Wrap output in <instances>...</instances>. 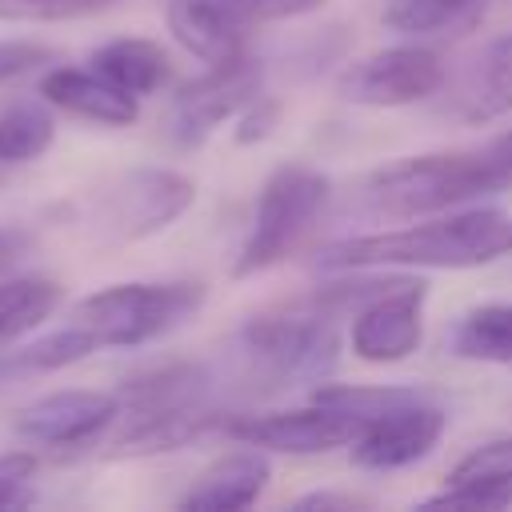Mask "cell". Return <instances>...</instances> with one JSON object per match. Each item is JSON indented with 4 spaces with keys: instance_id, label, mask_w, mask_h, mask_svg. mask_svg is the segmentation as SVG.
I'll return each mask as SVG.
<instances>
[{
    "instance_id": "5b68a950",
    "label": "cell",
    "mask_w": 512,
    "mask_h": 512,
    "mask_svg": "<svg viewBox=\"0 0 512 512\" xmlns=\"http://www.w3.org/2000/svg\"><path fill=\"white\" fill-rule=\"evenodd\" d=\"M240 356L252 372L284 384V380H316L336 364V328L320 308L312 304H288L252 316L240 336Z\"/></svg>"
},
{
    "instance_id": "8992f818",
    "label": "cell",
    "mask_w": 512,
    "mask_h": 512,
    "mask_svg": "<svg viewBox=\"0 0 512 512\" xmlns=\"http://www.w3.org/2000/svg\"><path fill=\"white\" fill-rule=\"evenodd\" d=\"M364 412L348 408V404H328L316 400L308 408H288V412H256V416H232L224 428L228 436L264 448V452H288V456H316V452H332L344 448L360 436L364 428Z\"/></svg>"
},
{
    "instance_id": "7c38bea8",
    "label": "cell",
    "mask_w": 512,
    "mask_h": 512,
    "mask_svg": "<svg viewBox=\"0 0 512 512\" xmlns=\"http://www.w3.org/2000/svg\"><path fill=\"white\" fill-rule=\"evenodd\" d=\"M444 84V64L428 48H384L356 60L340 80L336 92L348 104L364 108H400L432 96Z\"/></svg>"
},
{
    "instance_id": "8fae6325",
    "label": "cell",
    "mask_w": 512,
    "mask_h": 512,
    "mask_svg": "<svg viewBox=\"0 0 512 512\" xmlns=\"http://www.w3.org/2000/svg\"><path fill=\"white\" fill-rule=\"evenodd\" d=\"M424 296V280L400 276L380 284L352 320V352L368 364H396L412 356L424 340Z\"/></svg>"
},
{
    "instance_id": "d4e9b609",
    "label": "cell",
    "mask_w": 512,
    "mask_h": 512,
    "mask_svg": "<svg viewBox=\"0 0 512 512\" xmlns=\"http://www.w3.org/2000/svg\"><path fill=\"white\" fill-rule=\"evenodd\" d=\"M40 456L28 448L0 452V508H24L32 504V480H36Z\"/></svg>"
},
{
    "instance_id": "52a82bcc",
    "label": "cell",
    "mask_w": 512,
    "mask_h": 512,
    "mask_svg": "<svg viewBox=\"0 0 512 512\" xmlns=\"http://www.w3.org/2000/svg\"><path fill=\"white\" fill-rule=\"evenodd\" d=\"M444 424H448V416L436 404H428L424 396L404 388L396 400L380 404L364 420L360 436L352 440V460L360 468H372V472L408 468V464L424 460L440 444Z\"/></svg>"
},
{
    "instance_id": "e0dca14e",
    "label": "cell",
    "mask_w": 512,
    "mask_h": 512,
    "mask_svg": "<svg viewBox=\"0 0 512 512\" xmlns=\"http://www.w3.org/2000/svg\"><path fill=\"white\" fill-rule=\"evenodd\" d=\"M432 504L456 508H504L512 504V436L476 444L432 496Z\"/></svg>"
},
{
    "instance_id": "d6986e66",
    "label": "cell",
    "mask_w": 512,
    "mask_h": 512,
    "mask_svg": "<svg viewBox=\"0 0 512 512\" xmlns=\"http://www.w3.org/2000/svg\"><path fill=\"white\" fill-rule=\"evenodd\" d=\"M64 288L48 276H8L0 280V356L32 336L56 308Z\"/></svg>"
},
{
    "instance_id": "ba28073f",
    "label": "cell",
    "mask_w": 512,
    "mask_h": 512,
    "mask_svg": "<svg viewBox=\"0 0 512 512\" xmlns=\"http://www.w3.org/2000/svg\"><path fill=\"white\" fill-rule=\"evenodd\" d=\"M196 184L172 168H132L100 196V224L116 240H144L188 212Z\"/></svg>"
},
{
    "instance_id": "cb8c5ba5",
    "label": "cell",
    "mask_w": 512,
    "mask_h": 512,
    "mask_svg": "<svg viewBox=\"0 0 512 512\" xmlns=\"http://www.w3.org/2000/svg\"><path fill=\"white\" fill-rule=\"evenodd\" d=\"M120 0H0V24H64L116 8Z\"/></svg>"
},
{
    "instance_id": "f1b7e54d",
    "label": "cell",
    "mask_w": 512,
    "mask_h": 512,
    "mask_svg": "<svg viewBox=\"0 0 512 512\" xmlns=\"http://www.w3.org/2000/svg\"><path fill=\"white\" fill-rule=\"evenodd\" d=\"M28 256H32V236L24 228H0V280L16 276Z\"/></svg>"
},
{
    "instance_id": "1f68e13d",
    "label": "cell",
    "mask_w": 512,
    "mask_h": 512,
    "mask_svg": "<svg viewBox=\"0 0 512 512\" xmlns=\"http://www.w3.org/2000/svg\"><path fill=\"white\" fill-rule=\"evenodd\" d=\"M0 176H4V168H0Z\"/></svg>"
},
{
    "instance_id": "83f0119b",
    "label": "cell",
    "mask_w": 512,
    "mask_h": 512,
    "mask_svg": "<svg viewBox=\"0 0 512 512\" xmlns=\"http://www.w3.org/2000/svg\"><path fill=\"white\" fill-rule=\"evenodd\" d=\"M276 116H280V104H276V100L256 96V100L244 108V116H240L236 140H240V144H252V140H260V136H268V128L276 124Z\"/></svg>"
},
{
    "instance_id": "7402d4cb",
    "label": "cell",
    "mask_w": 512,
    "mask_h": 512,
    "mask_svg": "<svg viewBox=\"0 0 512 512\" xmlns=\"http://www.w3.org/2000/svg\"><path fill=\"white\" fill-rule=\"evenodd\" d=\"M452 352L460 360L512 364V304H480V308H472L452 332Z\"/></svg>"
},
{
    "instance_id": "30bf717a",
    "label": "cell",
    "mask_w": 512,
    "mask_h": 512,
    "mask_svg": "<svg viewBox=\"0 0 512 512\" xmlns=\"http://www.w3.org/2000/svg\"><path fill=\"white\" fill-rule=\"evenodd\" d=\"M260 60L252 56H232L212 64L204 76H196L192 84H184L172 100V136L180 144H200L212 128H220L224 120L240 116L256 96H260Z\"/></svg>"
},
{
    "instance_id": "9a60e30c",
    "label": "cell",
    "mask_w": 512,
    "mask_h": 512,
    "mask_svg": "<svg viewBox=\"0 0 512 512\" xmlns=\"http://www.w3.org/2000/svg\"><path fill=\"white\" fill-rule=\"evenodd\" d=\"M504 112H512V32L488 40L452 88V116L464 124H488Z\"/></svg>"
},
{
    "instance_id": "44dd1931",
    "label": "cell",
    "mask_w": 512,
    "mask_h": 512,
    "mask_svg": "<svg viewBox=\"0 0 512 512\" xmlns=\"http://www.w3.org/2000/svg\"><path fill=\"white\" fill-rule=\"evenodd\" d=\"M52 140H56V120H52L48 100H16L0 108V168L4 172L44 156Z\"/></svg>"
},
{
    "instance_id": "7a4b0ae2",
    "label": "cell",
    "mask_w": 512,
    "mask_h": 512,
    "mask_svg": "<svg viewBox=\"0 0 512 512\" xmlns=\"http://www.w3.org/2000/svg\"><path fill=\"white\" fill-rule=\"evenodd\" d=\"M512 188V132L472 152L408 156L368 176L364 200L384 216H432Z\"/></svg>"
},
{
    "instance_id": "277c9868",
    "label": "cell",
    "mask_w": 512,
    "mask_h": 512,
    "mask_svg": "<svg viewBox=\"0 0 512 512\" xmlns=\"http://www.w3.org/2000/svg\"><path fill=\"white\" fill-rule=\"evenodd\" d=\"M328 196H332V184L320 168H308V164L276 168L260 188L256 220L232 264V276H256L288 260L300 248V240L312 232V224L320 220Z\"/></svg>"
},
{
    "instance_id": "ffe728a7",
    "label": "cell",
    "mask_w": 512,
    "mask_h": 512,
    "mask_svg": "<svg viewBox=\"0 0 512 512\" xmlns=\"http://www.w3.org/2000/svg\"><path fill=\"white\" fill-rule=\"evenodd\" d=\"M96 348H100V340L84 324L72 320V324L56 328V332H48L40 340H28V344L20 340L16 348H8L0 356V372H4V380L32 376V372H60V368H72V364L88 360Z\"/></svg>"
},
{
    "instance_id": "4316f807",
    "label": "cell",
    "mask_w": 512,
    "mask_h": 512,
    "mask_svg": "<svg viewBox=\"0 0 512 512\" xmlns=\"http://www.w3.org/2000/svg\"><path fill=\"white\" fill-rule=\"evenodd\" d=\"M240 12L256 24V20H288V16H304L312 8H320L324 0H236Z\"/></svg>"
},
{
    "instance_id": "484cf974",
    "label": "cell",
    "mask_w": 512,
    "mask_h": 512,
    "mask_svg": "<svg viewBox=\"0 0 512 512\" xmlns=\"http://www.w3.org/2000/svg\"><path fill=\"white\" fill-rule=\"evenodd\" d=\"M60 60L56 48L40 44V40H0V84H12L20 76H32V72H44Z\"/></svg>"
},
{
    "instance_id": "4fadbf2b",
    "label": "cell",
    "mask_w": 512,
    "mask_h": 512,
    "mask_svg": "<svg viewBox=\"0 0 512 512\" xmlns=\"http://www.w3.org/2000/svg\"><path fill=\"white\" fill-rule=\"evenodd\" d=\"M36 92L56 112H68V116L88 120V124H100V128H128L140 116V96L124 92L120 84H112L108 76H100L92 64L88 68L52 64V68H44Z\"/></svg>"
},
{
    "instance_id": "ac0fdd59",
    "label": "cell",
    "mask_w": 512,
    "mask_h": 512,
    "mask_svg": "<svg viewBox=\"0 0 512 512\" xmlns=\"http://www.w3.org/2000/svg\"><path fill=\"white\" fill-rule=\"evenodd\" d=\"M88 64L108 76L112 84H120L124 92L132 96H152L156 88L168 84L172 76V64H168V52L156 44V40H144V36H116V40H104Z\"/></svg>"
},
{
    "instance_id": "9c48e42d",
    "label": "cell",
    "mask_w": 512,
    "mask_h": 512,
    "mask_svg": "<svg viewBox=\"0 0 512 512\" xmlns=\"http://www.w3.org/2000/svg\"><path fill=\"white\" fill-rule=\"evenodd\" d=\"M120 420V396L100 388H56L12 416V432L36 448H80L92 444Z\"/></svg>"
},
{
    "instance_id": "f546056e",
    "label": "cell",
    "mask_w": 512,
    "mask_h": 512,
    "mask_svg": "<svg viewBox=\"0 0 512 512\" xmlns=\"http://www.w3.org/2000/svg\"><path fill=\"white\" fill-rule=\"evenodd\" d=\"M352 508V504H360L356 496H332V492H316V496H304L300 500V508Z\"/></svg>"
},
{
    "instance_id": "6da1fadb",
    "label": "cell",
    "mask_w": 512,
    "mask_h": 512,
    "mask_svg": "<svg viewBox=\"0 0 512 512\" xmlns=\"http://www.w3.org/2000/svg\"><path fill=\"white\" fill-rule=\"evenodd\" d=\"M500 256H512V216L496 208H468L396 232L328 244L320 252V268H476Z\"/></svg>"
},
{
    "instance_id": "2e32d148",
    "label": "cell",
    "mask_w": 512,
    "mask_h": 512,
    "mask_svg": "<svg viewBox=\"0 0 512 512\" xmlns=\"http://www.w3.org/2000/svg\"><path fill=\"white\" fill-rule=\"evenodd\" d=\"M272 468H268V456L264 448L256 452L252 444L248 448H236L220 460H212L196 484L180 496V508H200V512H236V508H248L264 484H268Z\"/></svg>"
},
{
    "instance_id": "5bb4252c",
    "label": "cell",
    "mask_w": 512,
    "mask_h": 512,
    "mask_svg": "<svg viewBox=\"0 0 512 512\" xmlns=\"http://www.w3.org/2000/svg\"><path fill=\"white\" fill-rule=\"evenodd\" d=\"M164 20L176 44L200 56L204 64L240 56L252 28V20L240 12L236 0H168Z\"/></svg>"
},
{
    "instance_id": "4dcf8cb0",
    "label": "cell",
    "mask_w": 512,
    "mask_h": 512,
    "mask_svg": "<svg viewBox=\"0 0 512 512\" xmlns=\"http://www.w3.org/2000/svg\"><path fill=\"white\" fill-rule=\"evenodd\" d=\"M0 384H8V380H4V372H0Z\"/></svg>"
},
{
    "instance_id": "603a6c76",
    "label": "cell",
    "mask_w": 512,
    "mask_h": 512,
    "mask_svg": "<svg viewBox=\"0 0 512 512\" xmlns=\"http://www.w3.org/2000/svg\"><path fill=\"white\" fill-rule=\"evenodd\" d=\"M484 0H388L384 4V24L396 32H444L452 24H464L476 16Z\"/></svg>"
},
{
    "instance_id": "3957f363",
    "label": "cell",
    "mask_w": 512,
    "mask_h": 512,
    "mask_svg": "<svg viewBox=\"0 0 512 512\" xmlns=\"http://www.w3.org/2000/svg\"><path fill=\"white\" fill-rule=\"evenodd\" d=\"M200 304V280H132L84 296L72 308V320L84 324L100 340V348H140L180 328Z\"/></svg>"
}]
</instances>
